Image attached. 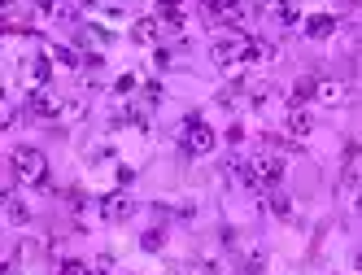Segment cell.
Masks as SVG:
<instances>
[{
    "label": "cell",
    "instance_id": "52a82bcc",
    "mask_svg": "<svg viewBox=\"0 0 362 275\" xmlns=\"http://www.w3.org/2000/svg\"><path fill=\"white\" fill-rule=\"evenodd\" d=\"M345 96H349V83L345 79H319V88H315V101L327 105V110L345 105Z\"/></svg>",
    "mask_w": 362,
    "mask_h": 275
},
{
    "label": "cell",
    "instance_id": "ffe728a7",
    "mask_svg": "<svg viewBox=\"0 0 362 275\" xmlns=\"http://www.w3.org/2000/svg\"><path fill=\"white\" fill-rule=\"evenodd\" d=\"M57 275H88V267L70 258V262H62V271H57Z\"/></svg>",
    "mask_w": 362,
    "mask_h": 275
},
{
    "label": "cell",
    "instance_id": "484cf974",
    "mask_svg": "<svg viewBox=\"0 0 362 275\" xmlns=\"http://www.w3.org/2000/svg\"><path fill=\"white\" fill-rule=\"evenodd\" d=\"M267 5H279V0H267Z\"/></svg>",
    "mask_w": 362,
    "mask_h": 275
},
{
    "label": "cell",
    "instance_id": "9a60e30c",
    "mask_svg": "<svg viewBox=\"0 0 362 275\" xmlns=\"http://www.w3.org/2000/svg\"><path fill=\"white\" fill-rule=\"evenodd\" d=\"M262 206H267V210H271L275 218H293V201H288V197H284V192H271Z\"/></svg>",
    "mask_w": 362,
    "mask_h": 275
},
{
    "label": "cell",
    "instance_id": "4316f807",
    "mask_svg": "<svg viewBox=\"0 0 362 275\" xmlns=\"http://www.w3.org/2000/svg\"><path fill=\"white\" fill-rule=\"evenodd\" d=\"M44 5H48V0H44Z\"/></svg>",
    "mask_w": 362,
    "mask_h": 275
},
{
    "label": "cell",
    "instance_id": "30bf717a",
    "mask_svg": "<svg viewBox=\"0 0 362 275\" xmlns=\"http://www.w3.org/2000/svg\"><path fill=\"white\" fill-rule=\"evenodd\" d=\"M22 74H27L31 88H44L48 74H53V66H48V57H31V62H22Z\"/></svg>",
    "mask_w": 362,
    "mask_h": 275
},
{
    "label": "cell",
    "instance_id": "d6986e66",
    "mask_svg": "<svg viewBox=\"0 0 362 275\" xmlns=\"http://www.w3.org/2000/svg\"><path fill=\"white\" fill-rule=\"evenodd\" d=\"M162 96H166V92H162V83H144L140 101H144V105H162Z\"/></svg>",
    "mask_w": 362,
    "mask_h": 275
},
{
    "label": "cell",
    "instance_id": "603a6c76",
    "mask_svg": "<svg viewBox=\"0 0 362 275\" xmlns=\"http://www.w3.org/2000/svg\"><path fill=\"white\" fill-rule=\"evenodd\" d=\"M114 88H118V92H132V88H136V74H122V79H118Z\"/></svg>",
    "mask_w": 362,
    "mask_h": 275
},
{
    "label": "cell",
    "instance_id": "8992f818",
    "mask_svg": "<svg viewBox=\"0 0 362 275\" xmlns=\"http://www.w3.org/2000/svg\"><path fill=\"white\" fill-rule=\"evenodd\" d=\"M205 13L214 22H227V27H240L245 22V0H205Z\"/></svg>",
    "mask_w": 362,
    "mask_h": 275
},
{
    "label": "cell",
    "instance_id": "44dd1931",
    "mask_svg": "<svg viewBox=\"0 0 362 275\" xmlns=\"http://www.w3.org/2000/svg\"><path fill=\"white\" fill-rule=\"evenodd\" d=\"M57 62H66V66H79V53H74V48H57Z\"/></svg>",
    "mask_w": 362,
    "mask_h": 275
},
{
    "label": "cell",
    "instance_id": "ba28073f",
    "mask_svg": "<svg viewBox=\"0 0 362 275\" xmlns=\"http://www.w3.org/2000/svg\"><path fill=\"white\" fill-rule=\"evenodd\" d=\"M136 210H140V206L132 201V197H122V192H114V197H105V201H100V214H105L110 223H127Z\"/></svg>",
    "mask_w": 362,
    "mask_h": 275
},
{
    "label": "cell",
    "instance_id": "2e32d148",
    "mask_svg": "<svg viewBox=\"0 0 362 275\" xmlns=\"http://www.w3.org/2000/svg\"><path fill=\"white\" fill-rule=\"evenodd\" d=\"M140 249H144V254H162V249H166V232H162V228L144 232V236H140Z\"/></svg>",
    "mask_w": 362,
    "mask_h": 275
},
{
    "label": "cell",
    "instance_id": "7402d4cb",
    "mask_svg": "<svg viewBox=\"0 0 362 275\" xmlns=\"http://www.w3.org/2000/svg\"><path fill=\"white\" fill-rule=\"evenodd\" d=\"M66 114H70V118H83L88 105H83V101H66Z\"/></svg>",
    "mask_w": 362,
    "mask_h": 275
},
{
    "label": "cell",
    "instance_id": "4fadbf2b",
    "mask_svg": "<svg viewBox=\"0 0 362 275\" xmlns=\"http://www.w3.org/2000/svg\"><path fill=\"white\" fill-rule=\"evenodd\" d=\"M336 31V18L332 13H315V18H305V35L310 40H327Z\"/></svg>",
    "mask_w": 362,
    "mask_h": 275
},
{
    "label": "cell",
    "instance_id": "cb8c5ba5",
    "mask_svg": "<svg viewBox=\"0 0 362 275\" xmlns=\"http://www.w3.org/2000/svg\"><path fill=\"white\" fill-rule=\"evenodd\" d=\"M354 214H362V192H358V197H354Z\"/></svg>",
    "mask_w": 362,
    "mask_h": 275
},
{
    "label": "cell",
    "instance_id": "7c38bea8",
    "mask_svg": "<svg viewBox=\"0 0 362 275\" xmlns=\"http://www.w3.org/2000/svg\"><path fill=\"white\" fill-rule=\"evenodd\" d=\"M315 88H319V79H315V74H305V79H297V88H293V96H288V110H301L305 101H315Z\"/></svg>",
    "mask_w": 362,
    "mask_h": 275
},
{
    "label": "cell",
    "instance_id": "3957f363",
    "mask_svg": "<svg viewBox=\"0 0 362 275\" xmlns=\"http://www.w3.org/2000/svg\"><path fill=\"white\" fill-rule=\"evenodd\" d=\"M184 153H192V158H205V153H214V144H218V136L205 127V122L197 118V114H188V127H184Z\"/></svg>",
    "mask_w": 362,
    "mask_h": 275
},
{
    "label": "cell",
    "instance_id": "7a4b0ae2",
    "mask_svg": "<svg viewBox=\"0 0 362 275\" xmlns=\"http://www.w3.org/2000/svg\"><path fill=\"white\" fill-rule=\"evenodd\" d=\"M245 57H249V35H223L210 44V62L223 70H240Z\"/></svg>",
    "mask_w": 362,
    "mask_h": 275
},
{
    "label": "cell",
    "instance_id": "5bb4252c",
    "mask_svg": "<svg viewBox=\"0 0 362 275\" xmlns=\"http://www.w3.org/2000/svg\"><path fill=\"white\" fill-rule=\"evenodd\" d=\"M132 40L136 44H153V40H158V18H140L132 27Z\"/></svg>",
    "mask_w": 362,
    "mask_h": 275
},
{
    "label": "cell",
    "instance_id": "5b68a950",
    "mask_svg": "<svg viewBox=\"0 0 362 275\" xmlns=\"http://www.w3.org/2000/svg\"><path fill=\"white\" fill-rule=\"evenodd\" d=\"M27 114H31V118H62V114H66V101H62V96H53L48 88H31Z\"/></svg>",
    "mask_w": 362,
    "mask_h": 275
},
{
    "label": "cell",
    "instance_id": "6da1fadb",
    "mask_svg": "<svg viewBox=\"0 0 362 275\" xmlns=\"http://www.w3.org/2000/svg\"><path fill=\"white\" fill-rule=\"evenodd\" d=\"M9 166L18 175V184H35V188L48 184V158L40 153V148H31V144H18L9 153Z\"/></svg>",
    "mask_w": 362,
    "mask_h": 275
},
{
    "label": "cell",
    "instance_id": "8fae6325",
    "mask_svg": "<svg viewBox=\"0 0 362 275\" xmlns=\"http://www.w3.org/2000/svg\"><path fill=\"white\" fill-rule=\"evenodd\" d=\"M5 218L13 228H27L31 223V210H27V201H18V192H5Z\"/></svg>",
    "mask_w": 362,
    "mask_h": 275
},
{
    "label": "cell",
    "instance_id": "ac0fdd59",
    "mask_svg": "<svg viewBox=\"0 0 362 275\" xmlns=\"http://www.w3.org/2000/svg\"><path fill=\"white\" fill-rule=\"evenodd\" d=\"M275 18L284 22V27H293V22L301 18V9H297V0H284V5H275Z\"/></svg>",
    "mask_w": 362,
    "mask_h": 275
},
{
    "label": "cell",
    "instance_id": "9c48e42d",
    "mask_svg": "<svg viewBox=\"0 0 362 275\" xmlns=\"http://www.w3.org/2000/svg\"><path fill=\"white\" fill-rule=\"evenodd\" d=\"M310 131H315V114H310L305 105L301 110H288V136L293 140H305Z\"/></svg>",
    "mask_w": 362,
    "mask_h": 275
},
{
    "label": "cell",
    "instance_id": "e0dca14e",
    "mask_svg": "<svg viewBox=\"0 0 362 275\" xmlns=\"http://www.w3.org/2000/svg\"><path fill=\"white\" fill-rule=\"evenodd\" d=\"M267 262H271L267 249H253V254L245 258V271H249V275H267Z\"/></svg>",
    "mask_w": 362,
    "mask_h": 275
},
{
    "label": "cell",
    "instance_id": "d4e9b609",
    "mask_svg": "<svg viewBox=\"0 0 362 275\" xmlns=\"http://www.w3.org/2000/svg\"><path fill=\"white\" fill-rule=\"evenodd\" d=\"M354 267H358V275H362V254H358V258H354Z\"/></svg>",
    "mask_w": 362,
    "mask_h": 275
},
{
    "label": "cell",
    "instance_id": "277c9868",
    "mask_svg": "<svg viewBox=\"0 0 362 275\" xmlns=\"http://www.w3.org/2000/svg\"><path fill=\"white\" fill-rule=\"evenodd\" d=\"M253 175H257V184L262 188H275L279 180H284V158L275 153V148H262V153H253Z\"/></svg>",
    "mask_w": 362,
    "mask_h": 275
}]
</instances>
